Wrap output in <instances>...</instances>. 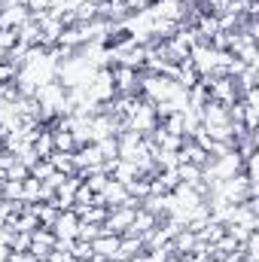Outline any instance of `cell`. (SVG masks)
I'll list each match as a JSON object with an SVG mask.
<instances>
[{"label":"cell","mask_w":259,"mask_h":262,"mask_svg":"<svg viewBox=\"0 0 259 262\" xmlns=\"http://www.w3.org/2000/svg\"><path fill=\"white\" fill-rule=\"evenodd\" d=\"M98 149H101L104 162H116L119 159V140L116 137H101L98 140Z\"/></svg>","instance_id":"8"},{"label":"cell","mask_w":259,"mask_h":262,"mask_svg":"<svg viewBox=\"0 0 259 262\" xmlns=\"http://www.w3.org/2000/svg\"><path fill=\"white\" fill-rule=\"evenodd\" d=\"M195 244H198V235H195V232H189L186 226H183V229H180V232H177V235L171 238V247H174V253H177V256L189 253Z\"/></svg>","instance_id":"5"},{"label":"cell","mask_w":259,"mask_h":262,"mask_svg":"<svg viewBox=\"0 0 259 262\" xmlns=\"http://www.w3.org/2000/svg\"><path fill=\"white\" fill-rule=\"evenodd\" d=\"M98 235H104L101 223H79L76 226V241H95Z\"/></svg>","instance_id":"9"},{"label":"cell","mask_w":259,"mask_h":262,"mask_svg":"<svg viewBox=\"0 0 259 262\" xmlns=\"http://www.w3.org/2000/svg\"><path fill=\"white\" fill-rule=\"evenodd\" d=\"M49 162H52V168H55V171H61V174H67V177H70V174H76V165H73L70 152H58V149H55V152L49 156Z\"/></svg>","instance_id":"7"},{"label":"cell","mask_w":259,"mask_h":262,"mask_svg":"<svg viewBox=\"0 0 259 262\" xmlns=\"http://www.w3.org/2000/svg\"><path fill=\"white\" fill-rule=\"evenodd\" d=\"M9 250H31V232H12Z\"/></svg>","instance_id":"12"},{"label":"cell","mask_w":259,"mask_h":262,"mask_svg":"<svg viewBox=\"0 0 259 262\" xmlns=\"http://www.w3.org/2000/svg\"><path fill=\"white\" fill-rule=\"evenodd\" d=\"M28 18H31V9L25 3H0V28L18 31Z\"/></svg>","instance_id":"2"},{"label":"cell","mask_w":259,"mask_h":262,"mask_svg":"<svg viewBox=\"0 0 259 262\" xmlns=\"http://www.w3.org/2000/svg\"><path fill=\"white\" fill-rule=\"evenodd\" d=\"M52 171H55V168H52V162H49V159H37V162L31 165V177H34V180H40V183H43Z\"/></svg>","instance_id":"11"},{"label":"cell","mask_w":259,"mask_h":262,"mask_svg":"<svg viewBox=\"0 0 259 262\" xmlns=\"http://www.w3.org/2000/svg\"><path fill=\"white\" fill-rule=\"evenodd\" d=\"M195 116H198V122H201L207 131L232 128V125H235V122H232V116H229V107H223V104H217V101H207Z\"/></svg>","instance_id":"1"},{"label":"cell","mask_w":259,"mask_h":262,"mask_svg":"<svg viewBox=\"0 0 259 262\" xmlns=\"http://www.w3.org/2000/svg\"><path fill=\"white\" fill-rule=\"evenodd\" d=\"M0 3H3V0H0Z\"/></svg>","instance_id":"17"},{"label":"cell","mask_w":259,"mask_h":262,"mask_svg":"<svg viewBox=\"0 0 259 262\" xmlns=\"http://www.w3.org/2000/svg\"><path fill=\"white\" fill-rule=\"evenodd\" d=\"M177 180L183 183V186H198L201 183V168H195V165H177Z\"/></svg>","instance_id":"6"},{"label":"cell","mask_w":259,"mask_h":262,"mask_svg":"<svg viewBox=\"0 0 259 262\" xmlns=\"http://www.w3.org/2000/svg\"><path fill=\"white\" fill-rule=\"evenodd\" d=\"M3 137H6V128H3V125H0V143H3Z\"/></svg>","instance_id":"16"},{"label":"cell","mask_w":259,"mask_h":262,"mask_svg":"<svg viewBox=\"0 0 259 262\" xmlns=\"http://www.w3.org/2000/svg\"><path fill=\"white\" fill-rule=\"evenodd\" d=\"M76 226H79V216L67 207V210H58V220H55L52 232H55V238H58L61 244H70V241L76 238Z\"/></svg>","instance_id":"3"},{"label":"cell","mask_w":259,"mask_h":262,"mask_svg":"<svg viewBox=\"0 0 259 262\" xmlns=\"http://www.w3.org/2000/svg\"><path fill=\"white\" fill-rule=\"evenodd\" d=\"M125 189H128V195H131V198L143 201V198L149 195V180H146V177H137V180H131V183H125Z\"/></svg>","instance_id":"10"},{"label":"cell","mask_w":259,"mask_h":262,"mask_svg":"<svg viewBox=\"0 0 259 262\" xmlns=\"http://www.w3.org/2000/svg\"><path fill=\"white\" fill-rule=\"evenodd\" d=\"M15 43H18V31H12V28H0V52H9Z\"/></svg>","instance_id":"13"},{"label":"cell","mask_w":259,"mask_h":262,"mask_svg":"<svg viewBox=\"0 0 259 262\" xmlns=\"http://www.w3.org/2000/svg\"><path fill=\"white\" fill-rule=\"evenodd\" d=\"M6 262H37V256L31 250H9L6 247Z\"/></svg>","instance_id":"14"},{"label":"cell","mask_w":259,"mask_h":262,"mask_svg":"<svg viewBox=\"0 0 259 262\" xmlns=\"http://www.w3.org/2000/svg\"><path fill=\"white\" fill-rule=\"evenodd\" d=\"M28 177H31V171H28L21 162H15V165L6 171V180H18V183H21V180H28Z\"/></svg>","instance_id":"15"},{"label":"cell","mask_w":259,"mask_h":262,"mask_svg":"<svg viewBox=\"0 0 259 262\" xmlns=\"http://www.w3.org/2000/svg\"><path fill=\"white\" fill-rule=\"evenodd\" d=\"M92 244V250H95V256H104V259H113L116 256V250H119V235H98L95 241H89Z\"/></svg>","instance_id":"4"}]
</instances>
